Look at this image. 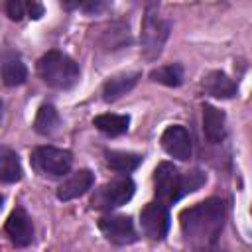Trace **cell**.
I'll use <instances>...</instances> for the list:
<instances>
[{
  "label": "cell",
  "mask_w": 252,
  "mask_h": 252,
  "mask_svg": "<svg viewBox=\"0 0 252 252\" xmlns=\"http://www.w3.org/2000/svg\"><path fill=\"white\" fill-rule=\"evenodd\" d=\"M94 183V175L89 169H79L71 173L59 187H57V199L59 201H71L81 195H85Z\"/></svg>",
  "instance_id": "cell-11"
},
{
  "label": "cell",
  "mask_w": 252,
  "mask_h": 252,
  "mask_svg": "<svg viewBox=\"0 0 252 252\" xmlns=\"http://www.w3.org/2000/svg\"><path fill=\"white\" fill-rule=\"evenodd\" d=\"M226 219L224 203L217 197L187 207L179 215L181 232L195 252H215Z\"/></svg>",
  "instance_id": "cell-1"
},
{
  "label": "cell",
  "mask_w": 252,
  "mask_h": 252,
  "mask_svg": "<svg viewBox=\"0 0 252 252\" xmlns=\"http://www.w3.org/2000/svg\"><path fill=\"white\" fill-rule=\"evenodd\" d=\"M134 189H136V185L130 177H118V179L102 185L96 191V195L93 197V205L98 209H106V211L122 207L132 199Z\"/></svg>",
  "instance_id": "cell-6"
},
{
  "label": "cell",
  "mask_w": 252,
  "mask_h": 252,
  "mask_svg": "<svg viewBox=\"0 0 252 252\" xmlns=\"http://www.w3.org/2000/svg\"><path fill=\"white\" fill-rule=\"evenodd\" d=\"M203 183H205V175L201 171H191L189 175H181V171L169 161H161L154 169V191L158 201L163 205L175 203L185 193L197 191Z\"/></svg>",
  "instance_id": "cell-2"
},
{
  "label": "cell",
  "mask_w": 252,
  "mask_h": 252,
  "mask_svg": "<svg viewBox=\"0 0 252 252\" xmlns=\"http://www.w3.org/2000/svg\"><path fill=\"white\" fill-rule=\"evenodd\" d=\"M140 73L132 71V73H118L114 77H108L102 85V98L106 102H112L116 98H120L122 94H126L128 91L134 89V85L138 83Z\"/></svg>",
  "instance_id": "cell-13"
},
{
  "label": "cell",
  "mask_w": 252,
  "mask_h": 252,
  "mask_svg": "<svg viewBox=\"0 0 252 252\" xmlns=\"http://www.w3.org/2000/svg\"><path fill=\"white\" fill-rule=\"evenodd\" d=\"M32 165L41 175L61 177L69 173L73 165V156L69 150H61L53 146H39L32 152Z\"/></svg>",
  "instance_id": "cell-5"
},
{
  "label": "cell",
  "mask_w": 252,
  "mask_h": 252,
  "mask_svg": "<svg viewBox=\"0 0 252 252\" xmlns=\"http://www.w3.org/2000/svg\"><path fill=\"white\" fill-rule=\"evenodd\" d=\"M2 79H4L6 87H18V85L26 83L28 69H26V65L20 59L18 53H4V59H2Z\"/></svg>",
  "instance_id": "cell-15"
},
{
  "label": "cell",
  "mask_w": 252,
  "mask_h": 252,
  "mask_svg": "<svg viewBox=\"0 0 252 252\" xmlns=\"http://www.w3.org/2000/svg\"><path fill=\"white\" fill-rule=\"evenodd\" d=\"M161 146L163 150L175 158V159H189L191 158V152H193V142H191V136L187 132L185 126L181 124H171L163 130L161 134Z\"/></svg>",
  "instance_id": "cell-9"
},
{
  "label": "cell",
  "mask_w": 252,
  "mask_h": 252,
  "mask_svg": "<svg viewBox=\"0 0 252 252\" xmlns=\"http://www.w3.org/2000/svg\"><path fill=\"white\" fill-rule=\"evenodd\" d=\"M37 73L45 85H49L53 89H61V91L75 87L79 81V75H81L75 59H71L69 55H65L61 51H47L43 57H39Z\"/></svg>",
  "instance_id": "cell-3"
},
{
  "label": "cell",
  "mask_w": 252,
  "mask_h": 252,
  "mask_svg": "<svg viewBox=\"0 0 252 252\" xmlns=\"http://www.w3.org/2000/svg\"><path fill=\"white\" fill-rule=\"evenodd\" d=\"M4 230L10 236L12 244H16V246L24 248L33 242V222H32L30 215L26 213V209H22V207H16L8 215Z\"/></svg>",
  "instance_id": "cell-10"
},
{
  "label": "cell",
  "mask_w": 252,
  "mask_h": 252,
  "mask_svg": "<svg viewBox=\"0 0 252 252\" xmlns=\"http://www.w3.org/2000/svg\"><path fill=\"white\" fill-rule=\"evenodd\" d=\"M203 132L209 142L219 144L226 136V118L224 112L213 104L203 106Z\"/></svg>",
  "instance_id": "cell-12"
},
{
  "label": "cell",
  "mask_w": 252,
  "mask_h": 252,
  "mask_svg": "<svg viewBox=\"0 0 252 252\" xmlns=\"http://www.w3.org/2000/svg\"><path fill=\"white\" fill-rule=\"evenodd\" d=\"M140 226L144 234L152 240H163L169 230V211L167 205L159 201L148 203L140 211Z\"/></svg>",
  "instance_id": "cell-7"
},
{
  "label": "cell",
  "mask_w": 252,
  "mask_h": 252,
  "mask_svg": "<svg viewBox=\"0 0 252 252\" xmlns=\"http://www.w3.org/2000/svg\"><path fill=\"white\" fill-rule=\"evenodd\" d=\"M0 177L4 183H16L22 179V163L14 150L2 148L0 150Z\"/></svg>",
  "instance_id": "cell-18"
},
{
  "label": "cell",
  "mask_w": 252,
  "mask_h": 252,
  "mask_svg": "<svg viewBox=\"0 0 252 252\" xmlns=\"http://www.w3.org/2000/svg\"><path fill=\"white\" fill-rule=\"evenodd\" d=\"M205 91L215 98H232L236 94V83L222 71H211L203 81Z\"/></svg>",
  "instance_id": "cell-14"
},
{
  "label": "cell",
  "mask_w": 252,
  "mask_h": 252,
  "mask_svg": "<svg viewBox=\"0 0 252 252\" xmlns=\"http://www.w3.org/2000/svg\"><path fill=\"white\" fill-rule=\"evenodd\" d=\"M33 128L41 136H51L53 132H57V128H59V114H57L53 104H41L39 106V110L35 114V120H33Z\"/></svg>",
  "instance_id": "cell-19"
},
{
  "label": "cell",
  "mask_w": 252,
  "mask_h": 252,
  "mask_svg": "<svg viewBox=\"0 0 252 252\" xmlns=\"http://www.w3.org/2000/svg\"><path fill=\"white\" fill-rule=\"evenodd\" d=\"M6 14L10 16V20H22L28 14V2H20V0L6 2Z\"/></svg>",
  "instance_id": "cell-22"
},
{
  "label": "cell",
  "mask_w": 252,
  "mask_h": 252,
  "mask_svg": "<svg viewBox=\"0 0 252 252\" xmlns=\"http://www.w3.org/2000/svg\"><path fill=\"white\" fill-rule=\"evenodd\" d=\"M98 228L104 234V238L112 244L124 246V244H132L136 242V228L130 217L124 215H106L100 217L98 220Z\"/></svg>",
  "instance_id": "cell-8"
},
{
  "label": "cell",
  "mask_w": 252,
  "mask_h": 252,
  "mask_svg": "<svg viewBox=\"0 0 252 252\" xmlns=\"http://www.w3.org/2000/svg\"><path fill=\"white\" fill-rule=\"evenodd\" d=\"M171 24L158 14L156 8H148L142 20V32H140V45L142 55L148 61H154L161 55V49L169 37Z\"/></svg>",
  "instance_id": "cell-4"
},
{
  "label": "cell",
  "mask_w": 252,
  "mask_h": 252,
  "mask_svg": "<svg viewBox=\"0 0 252 252\" xmlns=\"http://www.w3.org/2000/svg\"><path fill=\"white\" fill-rule=\"evenodd\" d=\"M100 43L106 51H114V49H122L124 45L130 43V30L128 24L122 22H114L110 26H106V30L100 35Z\"/></svg>",
  "instance_id": "cell-17"
},
{
  "label": "cell",
  "mask_w": 252,
  "mask_h": 252,
  "mask_svg": "<svg viewBox=\"0 0 252 252\" xmlns=\"http://www.w3.org/2000/svg\"><path fill=\"white\" fill-rule=\"evenodd\" d=\"M93 124L96 126V130H100L102 134L114 138V136H122L128 132L130 126V116L126 114H114V112H104L94 116Z\"/></svg>",
  "instance_id": "cell-16"
},
{
  "label": "cell",
  "mask_w": 252,
  "mask_h": 252,
  "mask_svg": "<svg viewBox=\"0 0 252 252\" xmlns=\"http://www.w3.org/2000/svg\"><path fill=\"white\" fill-rule=\"evenodd\" d=\"M106 163L120 173H130L142 163V156L132 154V152H118V150H108L106 152Z\"/></svg>",
  "instance_id": "cell-20"
},
{
  "label": "cell",
  "mask_w": 252,
  "mask_h": 252,
  "mask_svg": "<svg viewBox=\"0 0 252 252\" xmlns=\"http://www.w3.org/2000/svg\"><path fill=\"white\" fill-rule=\"evenodd\" d=\"M28 16L33 18V20L41 18L43 16V6L39 2H28Z\"/></svg>",
  "instance_id": "cell-23"
},
{
  "label": "cell",
  "mask_w": 252,
  "mask_h": 252,
  "mask_svg": "<svg viewBox=\"0 0 252 252\" xmlns=\"http://www.w3.org/2000/svg\"><path fill=\"white\" fill-rule=\"evenodd\" d=\"M150 79L156 83H161L165 87H179L183 83V67L179 63L161 65L150 73Z\"/></svg>",
  "instance_id": "cell-21"
}]
</instances>
